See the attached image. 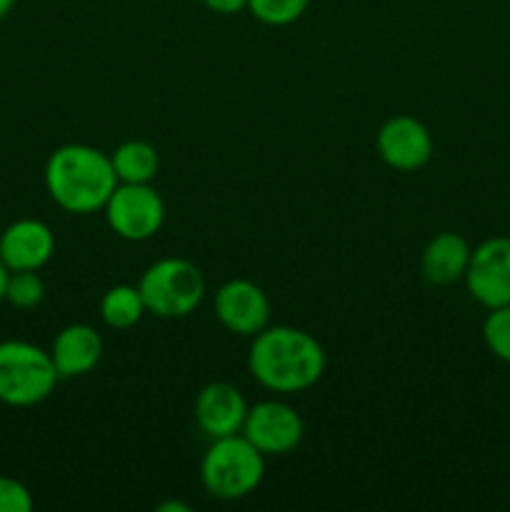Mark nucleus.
<instances>
[{
  "mask_svg": "<svg viewBox=\"0 0 510 512\" xmlns=\"http://www.w3.org/2000/svg\"><path fill=\"white\" fill-rule=\"evenodd\" d=\"M325 350L318 340L293 325H268L253 335L248 373L270 393H303L325 373Z\"/></svg>",
  "mask_w": 510,
  "mask_h": 512,
  "instance_id": "f257e3e1",
  "label": "nucleus"
},
{
  "mask_svg": "<svg viewBox=\"0 0 510 512\" xmlns=\"http://www.w3.org/2000/svg\"><path fill=\"white\" fill-rule=\"evenodd\" d=\"M118 185L110 155L85 143L60 145L45 163V188L65 213L90 215L105 208Z\"/></svg>",
  "mask_w": 510,
  "mask_h": 512,
  "instance_id": "f03ea898",
  "label": "nucleus"
},
{
  "mask_svg": "<svg viewBox=\"0 0 510 512\" xmlns=\"http://www.w3.org/2000/svg\"><path fill=\"white\" fill-rule=\"evenodd\" d=\"M265 478V455L243 433L215 438L200 460V483L218 500L248 498Z\"/></svg>",
  "mask_w": 510,
  "mask_h": 512,
  "instance_id": "7ed1b4c3",
  "label": "nucleus"
},
{
  "mask_svg": "<svg viewBox=\"0 0 510 512\" xmlns=\"http://www.w3.org/2000/svg\"><path fill=\"white\" fill-rule=\"evenodd\" d=\"M60 375L43 348L25 340L0 343V403L10 408H33L48 400Z\"/></svg>",
  "mask_w": 510,
  "mask_h": 512,
  "instance_id": "20e7f679",
  "label": "nucleus"
},
{
  "mask_svg": "<svg viewBox=\"0 0 510 512\" xmlns=\"http://www.w3.org/2000/svg\"><path fill=\"white\" fill-rule=\"evenodd\" d=\"M140 295L148 313L175 320L195 313L205 298V278L198 265L185 258L155 260L140 275Z\"/></svg>",
  "mask_w": 510,
  "mask_h": 512,
  "instance_id": "39448f33",
  "label": "nucleus"
},
{
  "mask_svg": "<svg viewBox=\"0 0 510 512\" xmlns=\"http://www.w3.org/2000/svg\"><path fill=\"white\" fill-rule=\"evenodd\" d=\"M103 213L108 228L128 243L155 238L165 223V203L150 183H118Z\"/></svg>",
  "mask_w": 510,
  "mask_h": 512,
  "instance_id": "423d86ee",
  "label": "nucleus"
},
{
  "mask_svg": "<svg viewBox=\"0 0 510 512\" xmlns=\"http://www.w3.org/2000/svg\"><path fill=\"white\" fill-rule=\"evenodd\" d=\"M240 433L265 455L280 458L288 455L303 443L305 423L293 405L283 400H260L250 405Z\"/></svg>",
  "mask_w": 510,
  "mask_h": 512,
  "instance_id": "0eeeda50",
  "label": "nucleus"
},
{
  "mask_svg": "<svg viewBox=\"0 0 510 512\" xmlns=\"http://www.w3.org/2000/svg\"><path fill=\"white\" fill-rule=\"evenodd\" d=\"M465 288L470 298L483 308L493 310L500 305H510V238L495 235L483 240L470 253L468 270H465Z\"/></svg>",
  "mask_w": 510,
  "mask_h": 512,
  "instance_id": "6e6552de",
  "label": "nucleus"
},
{
  "mask_svg": "<svg viewBox=\"0 0 510 512\" xmlns=\"http://www.w3.org/2000/svg\"><path fill=\"white\" fill-rule=\"evenodd\" d=\"M215 318L230 333L253 338L270 325V300L253 280L233 278L215 293Z\"/></svg>",
  "mask_w": 510,
  "mask_h": 512,
  "instance_id": "1a4fd4ad",
  "label": "nucleus"
},
{
  "mask_svg": "<svg viewBox=\"0 0 510 512\" xmlns=\"http://www.w3.org/2000/svg\"><path fill=\"white\" fill-rule=\"evenodd\" d=\"M375 148L388 168L413 173L433 158V135L413 115H393L380 125Z\"/></svg>",
  "mask_w": 510,
  "mask_h": 512,
  "instance_id": "9d476101",
  "label": "nucleus"
},
{
  "mask_svg": "<svg viewBox=\"0 0 510 512\" xmlns=\"http://www.w3.org/2000/svg\"><path fill=\"white\" fill-rule=\"evenodd\" d=\"M250 405L245 403L243 393L235 385L215 380L208 383L195 398V423L210 440L235 435L243 430L245 415Z\"/></svg>",
  "mask_w": 510,
  "mask_h": 512,
  "instance_id": "9b49d317",
  "label": "nucleus"
},
{
  "mask_svg": "<svg viewBox=\"0 0 510 512\" xmlns=\"http://www.w3.org/2000/svg\"><path fill=\"white\" fill-rule=\"evenodd\" d=\"M55 253V235L43 220L23 218L10 223L0 235V260L13 270H40Z\"/></svg>",
  "mask_w": 510,
  "mask_h": 512,
  "instance_id": "f8f14e48",
  "label": "nucleus"
},
{
  "mask_svg": "<svg viewBox=\"0 0 510 512\" xmlns=\"http://www.w3.org/2000/svg\"><path fill=\"white\" fill-rule=\"evenodd\" d=\"M50 358L60 380L88 375L103 358V338L88 323H70L55 335Z\"/></svg>",
  "mask_w": 510,
  "mask_h": 512,
  "instance_id": "ddd939ff",
  "label": "nucleus"
},
{
  "mask_svg": "<svg viewBox=\"0 0 510 512\" xmlns=\"http://www.w3.org/2000/svg\"><path fill=\"white\" fill-rule=\"evenodd\" d=\"M470 253L473 248L463 235L445 230L425 245L423 255H420V273L430 285H438V288L453 285L465 278Z\"/></svg>",
  "mask_w": 510,
  "mask_h": 512,
  "instance_id": "4468645a",
  "label": "nucleus"
},
{
  "mask_svg": "<svg viewBox=\"0 0 510 512\" xmlns=\"http://www.w3.org/2000/svg\"><path fill=\"white\" fill-rule=\"evenodd\" d=\"M118 183H150L160 168V155L148 140H125L110 153Z\"/></svg>",
  "mask_w": 510,
  "mask_h": 512,
  "instance_id": "2eb2a0df",
  "label": "nucleus"
},
{
  "mask_svg": "<svg viewBox=\"0 0 510 512\" xmlns=\"http://www.w3.org/2000/svg\"><path fill=\"white\" fill-rule=\"evenodd\" d=\"M145 313H148V308H145V300L140 295L138 285H113L100 298V318L113 330L135 328Z\"/></svg>",
  "mask_w": 510,
  "mask_h": 512,
  "instance_id": "dca6fc26",
  "label": "nucleus"
},
{
  "mask_svg": "<svg viewBox=\"0 0 510 512\" xmlns=\"http://www.w3.org/2000/svg\"><path fill=\"white\" fill-rule=\"evenodd\" d=\"M45 283L38 270H13L5 283V300L18 310H33L43 303Z\"/></svg>",
  "mask_w": 510,
  "mask_h": 512,
  "instance_id": "f3484780",
  "label": "nucleus"
},
{
  "mask_svg": "<svg viewBox=\"0 0 510 512\" xmlns=\"http://www.w3.org/2000/svg\"><path fill=\"white\" fill-rule=\"evenodd\" d=\"M310 8V0H248V10L255 20L273 28L295 23Z\"/></svg>",
  "mask_w": 510,
  "mask_h": 512,
  "instance_id": "a211bd4d",
  "label": "nucleus"
},
{
  "mask_svg": "<svg viewBox=\"0 0 510 512\" xmlns=\"http://www.w3.org/2000/svg\"><path fill=\"white\" fill-rule=\"evenodd\" d=\"M483 340L490 353L510 365V305L488 310L483 323Z\"/></svg>",
  "mask_w": 510,
  "mask_h": 512,
  "instance_id": "6ab92c4d",
  "label": "nucleus"
},
{
  "mask_svg": "<svg viewBox=\"0 0 510 512\" xmlns=\"http://www.w3.org/2000/svg\"><path fill=\"white\" fill-rule=\"evenodd\" d=\"M33 495L20 480L0 475V512H30Z\"/></svg>",
  "mask_w": 510,
  "mask_h": 512,
  "instance_id": "aec40b11",
  "label": "nucleus"
},
{
  "mask_svg": "<svg viewBox=\"0 0 510 512\" xmlns=\"http://www.w3.org/2000/svg\"><path fill=\"white\" fill-rule=\"evenodd\" d=\"M203 5L210 13L218 15H235L240 10H248V0H203Z\"/></svg>",
  "mask_w": 510,
  "mask_h": 512,
  "instance_id": "412c9836",
  "label": "nucleus"
},
{
  "mask_svg": "<svg viewBox=\"0 0 510 512\" xmlns=\"http://www.w3.org/2000/svg\"><path fill=\"white\" fill-rule=\"evenodd\" d=\"M158 512H190L185 503H178V500H168V503H160Z\"/></svg>",
  "mask_w": 510,
  "mask_h": 512,
  "instance_id": "4be33fe9",
  "label": "nucleus"
},
{
  "mask_svg": "<svg viewBox=\"0 0 510 512\" xmlns=\"http://www.w3.org/2000/svg\"><path fill=\"white\" fill-rule=\"evenodd\" d=\"M8 273H10V270L5 268L3 260H0V303L5 300V283H8Z\"/></svg>",
  "mask_w": 510,
  "mask_h": 512,
  "instance_id": "5701e85b",
  "label": "nucleus"
},
{
  "mask_svg": "<svg viewBox=\"0 0 510 512\" xmlns=\"http://www.w3.org/2000/svg\"><path fill=\"white\" fill-rule=\"evenodd\" d=\"M13 5H15V0H0V20H3L10 10H13Z\"/></svg>",
  "mask_w": 510,
  "mask_h": 512,
  "instance_id": "b1692460",
  "label": "nucleus"
}]
</instances>
